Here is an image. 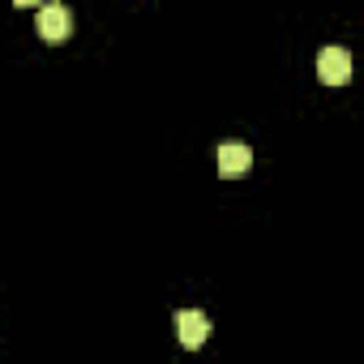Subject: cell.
I'll list each match as a JSON object with an SVG mask.
<instances>
[{
  "label": "cell",
  "instance_id": "obj_4",
  "mask_svg": "<svg viewBox=\"0 0 364 364\" xmlns=\"http://www.w3.org/2000/svg\"><path fill=\"white\" fill-rule=\"evenodd\" d=\"M249 167H253V150L249 146H240V141L219 146V176L223 180H240V176H249Z\"/></svg>",
  "mask_w": 364,
  "mask_h": 364
},
{
  "label": "cell",
  "instance_id": "obj_2",
  "mask_svg": "<svg viewBox=\"0 0 364 364\" xmlns=\"http://www.w3.org/2000/svg\"><path fill=\"white\" fill-rule=\"evenodd\" d=\"M317 77H321L326 86H343V82L351 77V56H347L343 48H321V52H317Z\"/></svg>",
  "mask_w": 364,
  "mask_h": 364
},
{
  "label": "cell",
  "instance_id": "obj_3",
  "mask_svg": "<svg viewBox=\"0 0 364 364\" xmlns=\"http://www.w3.org/2000/svg\"><path fill=\"white\" fill-rule=\"evenodd\" d=\"M69 31H73V14H69L65 5H43V9H39V35H43L48 43H65Z\"/></svg>",
  "mask_w": 364,
  "mask_h": 364
},
{
  "label": "cell",
  "instance_id": "obj_1",
  "mask_svg": "<svg viewBox=\"0 0 364 364\" xmlns=\"http://www.w3.org/2000/svg\"><path fill=\"white\" fill-rule=\"evenodd\" d=\"M176 334H180V347L198 351V347L210 338V317H206L202 309H185V313H176Z\"/></svg>",
  "mask_w": 364,
  "mask_h": 364
}]
</instances>
